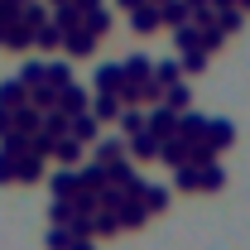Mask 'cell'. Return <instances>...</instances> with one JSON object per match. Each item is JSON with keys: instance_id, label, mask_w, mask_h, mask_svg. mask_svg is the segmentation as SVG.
<instances>
[{"instance_id": "d6986e66", "label": "cell", "mask_w": 250, "mask_h": 250, "mask_svg": "<svg viewBox=\"0 0 250 250\" xmlns=\"http://www.w3.org/2000/svg\"><path fill=\"white\" fill-rule=\"evenodd\" d=\"M72 241H77V231H72V226H67V231H62V226L48 231V250H72Z\"/></svg>"}, {"instance_id": "ba28073f", "label": "cell", "mask_w": 250, "mask_h": 250, "mask_svg": "<svg viewBox=\"0 0 250 250\" xmlns=\"http://www.w3.org/2000/svg\"><path fill=\"white\" fill-rule=\"evenodd\" d=\"M173 43H178L183 53H192V48H202V29L183 20V24H173Z\"/></svg>"}, {"instance_id": "836d02e7", "label": "cell", "mask_w": 250, "mask_h": 250, "mask_svg": "<svg viewBox=\"0 0 250 250\" xmlns=\"http://www.w3.org/2000/svg\"><path fill=\"white\" fill-rule=\"evenodd\" d=\"M53 5H62V0H53Z\"/></svg>"}, {"instance_id": "d4e9b609", "label": "cell", "mask_w": 250, "mask_h": 250, "mask_svg": "<svg viewBox=\"0 0 250 250\" xmlns=\"http://www.w3.org/2000/svg\"><path fill=\"white\" fill-rule=\"evenodd\" d=\"M168 106H173V111H183V106H188V87L168 82Z\"/></svg>"}, {"instance_id": "30bf717a", "label": "cell", "mask_w": 250, "mask_h": 250, "mask_svg": "<svg viewBox=\"0 0 250 250\" xmlns=\"http://www.w3.org/2000/svg\"><path fill=\"white\" fill-rule=\"evenodd\" d=\"M77 154H82V140L77 135H62L58 145H53V159L58 164H77Z\"/></svg>"}, {"instance_id": "4fadbf2b", "label": "cell", "mask_w": 250, "mask_h": 250, "mask_svg": "<svg viewBox=\"0 0 250 250\" xmlns=\"http://www.w3.org/2000/svg\"><path fill=\"white\" fill-rule=\"evenodd\" d=\"M67 135H77V140H96V116H87V111L72 116V121H67Z\"/></svg>"}, {"instance_id": "e0dca14e", "label": "cell", "mask_w": 250, "mask_h": 250, "mask_svg": "<svg viewBox=\"0 0 250 250\" xmlns=\"http://www.w3.org/2000/svg\"><path fill=\"white\" fill-rule=\"evenodd\" d=\"M43 82H48L53 92H62V87L72 82V72H67V62H48V77H43Z\"/></svg>"}, {"instance_id": "4316f807", "label": "cell", "mask_w": 250, "mask_h": 250, "mask_svg": "<svg viewBox=\"0 0 250 250\" xmlns=\"http://www.w3.org/2000/svg\"><path fill=\"white\" fill-rule=\"evenodd\" d=\"M154 82H178V62H159V67H154Z\"/></svg>"}, {"instance_id": "52a82bcc", "label": "cell", "mask_w": 250, "mask_h": 250, "mask_svg": "<svg viewBox=\"0 0 250 250\" xmlns=\"http://www.w3.org/2000/svg\"><path fill=\"white\" fill-rule=\"evenodd\" d=\"M121 87H125V67H116V62L96 67V92H121Z\"/></svg>"}, {"instance_id": "83f0119b", "label": "cell", "mask_w": 250, "mask_h": 250, "mask_svg": "<svg viewBox=\"0 0 250 250\" xmlns=\"http://www.w3.org/2000/svg\"><path fill=\"white\" fill-rule=\"evenodd\" d=\"M10 178H15V154L0 149V183H10Z\"/></svg>"}, {"instance_id": "4dcf8cb0", "label": "cell", "mask_w": 250, "mask_h": 250, "mask_svg": "<svg viewBox=\"0 0 250 250\" xmlns=\"http://www.w3.org/2000/svg\"><path fill=\"white\" fill-rule=\"evenodd\" d=\"M212 5H217V10H231V5H236V0H212Z\"/></svg>"}, {"instance_id": "7c38bea8", "label": "cell", "mask_w": 250, "mask_h": 250, "mask_svg": "<svg viewBox=\"0 0 250 250\" xmlns=\"http://www.w3.org/2000/svg\"><path fill=\"white\" fill-rule=\"evenodd\" d=\"M159 15H164V24H183L188 15H192V5H188V0H164Z\"/></svg>"}, {"instance_id": "cb8c5ba5", "label": "cell", "mask_w": 250, "mask_h": 250, "mask_svg": "<svg viewBox=\"0 0 250 250\" xmlns=\"http://www.w3.org/2000/svg\"><path fill=\"white\" fill-rule=\"evenodd\" d=\"M202 67H207V48H192L183 58V72H202Z\"/></svg>"}, {"instance_id": "7a4b0ae2", "label": "cell", "mask_w": 250, "mask_h": 250, "mask_svg": "<svg viewBox=\"0 0 250 250\" xmlns=\"http://www.w3.org/2000/svg\"><path fill=\"white\" fill-rule=\"evenodd\" d=\"M39 173H43V164H39V149H34V145L24 154H15V178H20V183H34Z\"/></svg>"}, {"instance_id": "f1b7e54d", "label": "cell", "mask_w": 250, "mask_h": 250, "mask_svg": "<svg viewBox=\"0 0 250 250\" xmlns=\"http://www.w3.org/2000/svg\"><path fill=\"white\" fill-rule=\"evenodd\" d=\"M10 125H15V121H10V106H0V135H5Z\"/></svg>"}, {"instance_id": "44dd1931", "label": "cell", "mask_w": 250, "mask_h": 250, "mask_svg": "<svg viewBox=\"0 0 250 250\" xmlns=\"http://www.w3.org/2000/svg\"><path fill=\"white\" fill-rule=\"evenodd\" d=\"M145 125H149V121H145L135 106H130V111H121V130H125V135H135V130H145Z\"/></svg>"}, {"instance_id": "9a60e30c", "label": "cell", "mask_w": 250, "mask_h": 250, "mask_svg": "<svg viewBox=\"0 0 250 250\" xmlns=\"http://www.w3.org/2000/svg\"><path fill=\"white\" fill-rule=\"evenodd\" d=\"M125 145L121 140H96V164H121Z\"/></svg>"}, {"instance_id": "603a6c76", "label": "cell", "mask_w": 250, "mask_h": 250, "mask_svg": "<svg viewBox=\"0 0 250 250\" xmlns=\"http://www.w3.org/2000/svg\"><path fill=\"white\" fill-rule=\"evenodd\" d=\"M87 29H92V34H106V29H111V15H106V10H92V15H87Z\"/></svg>"}, {"instance_id": "6da1fadb", "label": "cell", "mask_w": 250, "mask_h": 250, "mask_svg": "<svg viewBox=\"0 0 250 250\" xmlns=\"http://www.w3.org/2000/svg\"><path fill=\"white\" fill-rule=\"evenodd\" d=\"M178 116L183 111H173V106H154L149 111V130H154L159 140H168V135H178Z\"/></svg>"}, {"instance_id": "f546056e", "label": "cell", "mask_w": 250, "mask_h": 250, "mask_svg": "<svg viewBox=\"0 0 250 250\" xmlns=\"http://www.w3.org/2000/svg\"><path fill=\"white\" fill-rule=\"evenodd\" d=\"M72 250H96V246L87 241V236H77V241H72Z\"/></svg>"}, {"instance_id": "9c48e42d", "label": "cell", "mask_w": 250, "mask_h": 250, "mask_svg": "<svg viewBox=\"0 0 250 250\" xmlns=\"http://www.w3.org/2000/svg\"><path fill=\"white\" fill-rule=\"evenodd\" d=\"M20 101H29V87H24L20 77H10V82H0V106H20Z\"/></svg>"}, {"instance_id": "ac0fdd59", "label": "cell", "mask_w": 250, "mask_h": 250, "mask_svg": "<svg viewBox=\"0 0 250 250\" xmlns=\"http://www.w3.org/2000/svg\"><path fill=\"white\" fill-rule=\"evenodd\" d=\"M207 145L217 149V145H231V125L226 121H207Z\"/></svg>"}, {"instance_id": "5bb4252c", "label": "cell", "mask_w": 250, "mask_h": 250, "mask_svg": "<svg viewBox=\"0 0 250 250\" xmlns=\"http://www.w3.org/2000/svg\"><path fill=\"white\" fill-rule=\"evenodd\" d=\"M135 197H140L149 212H164V207H168V192H164V188H145V183H140V192H135Z\"/></svg>"}, {"instance_id": "2e32d148", "label": "cell", "mask_w": 250, "mask_h": 250, "mask_svg": "<svg viewBox=\"0 0 250 250\" xmlns=\"http://www.w3.org/2000/svg\"><path fill=\"white\" fill-rule=\"evenodd\" d=\"M149 77H154L149 58H130V62H125V82H149Z\"/></svg>"}, {"instance_id": "d6a6232c", "label": "cell", "mask_w": 250, "mask_h": 250, "mask_svg": "<svg viewBox=\"0 0 250 250\" xmlns=\"http://www.w3.org/2000/svg\"><path fill=\"white\" fill-rule=\"evenodd\" d=\"M0 43H5V24H0Z\"/></svg>"}, {"instance_id": "277c9868", "label": "cell", "mask_w": 250, "mask_h": 250, "mask_svg": "<svg viewBox=\"0 0 250 250\" xmlns=\"http://www.w3.org/2000/svg\"><path fill=\"white\" fill-rule=\"evenodd\" d=\"M62 43H67V53H77V58H82V53H92L96 34H92V29H77V24H67V29H62Z\"/></svg>"}, {"instance_id": "484cf974", "label": "cell", "mask_w": 250, "mask_h": 250, "mask_svg": "<svg viewBox=\"0 0 250 250\" xmlns=\"http://www.w3.org/2000/svg\"><path fill=\"white\" fill-rule=\"evenodd\" d=\"M226 178H221V168L217 164H202V188H221Z\"/></svg>"}, {"instance_id": "ffe728a7", "label": "cell", "mask_w": 250, "mask_h": 250, "mask_svg": "<svg viewBox=\"0 0 250 250\" xmlns=\"http://www.w3.org/2000/svg\"><path fill=\"white\" fill-rule=\"evenodd\" d=\"M43 77H48V62H24V72H20V82H24V87H39Z\"/></svg>"}, {"instance_id": "1f68e13d", "label": "cell", "mask_w": 250, "mask_h": 250, "mask_svg": "<svg viewBox=\"0 0 250 250\" xmlns=\"http://www.w3.org/2000/svg\"><path fill=\"white\" fill-rule=\"evenodd\" d=\"M121 5H130V10H135V5H145V0H121Z\"/></svg>"}, {"instance_id": "e575fe53", "label": "cell", "mask_w": 250, "mask_h": 250, "mask_svg": "<svg viewBox=\"0 0 250 250\" xmlns=\"http://www.w3.org/2000/svg\"><path fill=\"white\" fill-rule=\"evenodd\" d=\"M159 5H164V0H159Z\"/></svg>"}, {"instance_id": "5b68a950", "label": "cell", "mask_w": 250, "mask_h": 250, "mask_svg": "<svg viewBox=\"0 0 250 250\" xmlns=\"http://www.w3.org/2000/svg\"><path fill=\"white\" fill-rule=\"evenodd\" d=\"M159 145H164V140H159L154 130H149V125H145V130H135V135H130V154H140V159H149V154H159Z\"/></svg>"}, {"instance_id": "8fae6325", "label": "cell", "mask_w": 250, "mask_h": 250, "mask_svg": "<svg viewBox=\"0 0 250 250\" xmlns=\"http://www.w3.org/2000/svg\"><path fill=\"white\" fill-rule=\"evenodd\" d=\"M53 192H58V197H77V192H82V173H67V168L53 173Z\"/></svg>"}, {"instance_id": "7402d4cb", "label": "cell", "mask_w": 250, "mask_h": 250, "mask_svg": "<svg viewBox=\"0 0 250 250\" xmlns=\"http://www.w3.org/2000/svg\"><path fill=\"white\" fill-rule=\"evenodd\" d=\"M34 43H39V48H53V43H62V29H43V24H39V29H34Z\"/></svg>"}, {"instance_id": "8992f818", "label": "cell", "mask_w": 250, "mask_h": 250, "mask_svg": "<svg viewBox=\"0 0 250 250\" xmlns=\"http://www.w3.org/2000/svg\"><path fill=\"white\" fill-rule=\"evenodd\" d=\"M92 116L96 121H116V116H121V92H96Z\"/></svg>"}, {"instance_id": "3957f363", "label": "cell", "mask_w": 250, "mask_h": 250, "mask_svg": "<svg viewBox=\"0 0 250 250\" xmlns=\"http://www.w3.org/2000/svg\"><path fill=\"white\" fill-rule=\"evenodd\" d=\"M130 24H135L140 34H154L159 24H164V15L154 10V0H145V5H135V15H130Z\"/></svg>"}]
</instances>
